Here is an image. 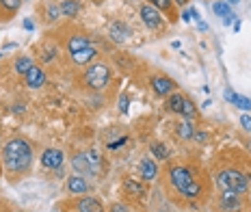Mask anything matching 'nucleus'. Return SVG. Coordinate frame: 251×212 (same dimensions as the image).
Instances as JSON below:
<instances>
[{"instance_id":"1","label":"nucleus","mask_w":251,"mask_h":212,"mask_svg":"<svg viewBox=\"0 0 251 212\" xmlns=\"http://www.w3.org/2000/svg\"><path fill=\"white\" fill-rule=\"evenodd\" d=\"M165 186L169 195L180 204L197 206L206 199V182L200 169L186 163H169L165 169Z\"/></svg>"},{"instance_id":"2","label":"nucleus","mask_w":251,"mask_h":212,"mask_svg":"<svg viewBox=\"0 0 251 212\" xmlns=\"http://www.w3.org/2000/svg\"><path fill=\"white\" fill-rule=\"evenodd\" d=\"M2 163L7 167V171L13 175L28 173L30 165H33V147H30V143L22 137H15L11 141H7V145L2 147Z\"/></svg>"},{"instance_id":"3","label":"nucleus","mask_w":251,"mask_h":212,"mask_svg":"<svg viewBox=\"0 0 251 212\" xmlns=\"http://www.w3.org/2000/svg\"><path fill=\"white\" fill-rule=\"evenodd\" d=\"M214 180H217V186L221 190H232V193H238V195H247L249 186H251L249 175L245 171H240V169H234V167L217 171V178Z\"/></svg>"},{"instance_id":"4","label":"nucleus","mask_w":251,"mask_h":212,"mask_svg":"<svg viewBox=\"0 0 251 212\" xmlns=\"http://www.w3.org/2000/svg\"><path fill=\"white\" fill-rule=\"evenodd\" d=\"M113 78V70L106 63H91L82 71V85L91 91H102L108 87V82Z\"/></svg>"},{"instance_id":"5","label":"nucleus","mask_w":251,"mask_h":212,"mask_svg":"<svg viewBox=\"0 0 251 212\" xmlns=\"http://www.w3.org/2000/svg\"><path fill=\"white\" fill-rule=\"evenodd\" d=\"M102 158L96 149H85V152H78L72 156V169L78 175H96L100 171Z\"/></svg>"},{"instance_id":"6","label":"nucleus","mask_w":251,"mask_h":212,"mask_svg":"<svg viewBox=\"0 0 251 212\" xmlns=\"http://www.w3.org/2000/svg\"><path fill=\"white\" fill-rule=\"evenodd\" d=\"M247 204H245V195L232 193V190H221L217 199V212H245Z\"/></svg>"},{"instance_id":"7","label":"nucleus","mask_w":251,"mask_h":212,"mask_svg":"<svg viewBox=\"0 0 251 212\" xmlns=\"http://www.w3.org/2000/svg\"><path fill=\"white\" fill-rule=\"evenodd\" d=\"M141 20H143V24L148 26L150 30H160L165 26V20H163V15H160L158 9H154L151 4H143L141 7Z\"/></svg>"},{"instance_id":"8","label":"nucleus","mask_w":251,"mask_h":212,"mask_svg":"<svg viewBox=\"0 0 251 212\" xmlns=\"http://www.w3.org/2000/svg\"><path fill=\"white\" fill-rule=\"evenodd\" d=\"M150 87L154 89L156 95H160V97H167L169 93H174L177 87H176V82L169 78V76H151L150 78Z\"/></svg>"},{"instance_id":"9","label":"nucleus","mask_w":251,"mask_h":212,"mask_svg":"<svg viewBox=\"0 0 251 212\" xmlns=\"http://www.w3.org/2000/svg\"><path fill=\"white\" fill-rule=\"evenodd\" d=\"M63 160H65V154H63L61 149L48 147V149H44V154H41V167L56 171V169H61Z\"/></svg>"},{"instance_id":"10","label":"nucleus","mask_w":251,"mask_h":212,"mask_svg":"<svg viewBox=\"0 0 251 212\" xmlns=\"http://www.w3.org/2000/svg\"><path fill=\"white\" fill-rule=\"evenodd\" d=\"M89 188H91V184L87 182L85 175H70V178H67V182H65V190L70 195H76V197L89 193Z\"/></svg>"},{"instance_id":"11","label":"nucleus","mask_w":251,"mask_h":212,"mask_svg":"<svg viewBox=\"0 0 251 212\" xmlns=\"http://www.w3.org/2000/svg\"><path fill=\"white\" fill-rule=\"evenodd\" d=\"M76 212H104V206L98 197H91V195H80L74 204Z\"/></svg>"},{"instance_id":"12","label":"nucleus","mask_w":251,"mask_h":212,"mask_svg":"<svg viewBox=\"0 0 251 212\" xmlns=\"http://www.w3.org/2000/svg\"><path fill=\"white\" fill-rule=\"evenodd\" d=\"M130 35H132V30H130V26L126 22H122V20H115V22H111V26H108V37H111L115 44H124Z\"/></svg>"},{"instance_id":"13","label":"nucleus","mask_w":251,"mask_h":212,"mask_svg":"<svg viewBox=\"0 0 251 212\" xmlns=\"http://www.w3.org/2000/svg\"><path fill=\"white\" fill-rule=\"evenodd\" d=\"M91 46V39L87 37V35H82V33H72L70 37H67L65 41V50H67V54H74L78 52V50H85Z\"/></svg>"},{"instance_id":"14","label":"nucleus","mask_w":251,"mask_h":212,"mask_svg":"<svg viewBox=\"0 0 251 212\" xmlns=\"http://www.w3.org/2000/svg\"><path fill=\"white\" fill-rule=\"evenodd\" d=\"M24 82H26V87H28V89H41V87L46 85V71H44V67L35 65L33 70H30L28 74L24 76Z\"/></svg>"},{"instance_id":"15","label":"nucleus","mask_w":251,"mask_h":212,"mask_svg":"<svg viewBox=\"0 0 251 212\" xmlns=\"http://www.w3.org/2000/svg\"><path fill=\"white\" fill-rule=\"evenodd\" d=\"M96 56H98V50L93 46H89L85 50H78V52L70 54V61H72V65H89Z\"/></svg>"},{"instance_id":"16","label":"nucleus","mask_w":251,"mask_h":212,"mask_svg":"<svg viewBox=\"0 0 251 212\" xmlns=\"http://www.w3.org/2000/svg\"><path fill=\"white\" fill-rule=\"evenodd\" d=\"M139 173L143 175L145 182H151V180H156V175H158V167H156V163L151 158H143L139 163Z\"/></svg>"},{"instance_id":"17","label":"nucleus","mask_w":251,"mask_h":212,"mask_svg":"<svg viewBox=\"0 0 251 212\" xmlns=\"http://www.w3.org/2000/svg\"><path fill=\"white\" fill-rule=\"evenodd\" d=\"M33 67H35V61L30 59V56H26V54H20L18 59L13 61V71L15 74H20V76H26Z\"/></svg>"},{"instance_id":"18","label":"nucleus","mask_w":251,"mask_h":212,"mask_svg":"<svg viewBox=\"0 0 251 212\" xmlns=\"http://www.w3.org/2000/svg\"><path fill=\"white\" fill-rule=\"evenodd\" d=\"M226 100L232 102L236 108H240V111H251V100L245 95H240V93H234V91H226Z\"/></svg>"},{"instance_id":"19","label":"nucleus","mask_w":251,"mask_h":212,"mask_svg":"<svg viewBox=\"0 0 251 212\" xmlns=\"http://www.w3.org/2000/svg\"><path fill=\"white\" fill-rule=\"evenodd\" d=\"M184 97L186 95H182V93H177V91H174V93H169L167 95V111H171V113H177L180 115V111H182V104H184Z\"/></svg>"},{"instance_id":"20","label":"nucleus","mask_w":251,"mask_h":212,"mask_svg":"<svg viewBox=\"0 0 251 212\" xmlns=\"http://www.w3.org/2000/svg\"><path fill=\"white\" fill-rule=\"evenodd\" d=\"M124 190L128 195H132V197H145V186L137 182V180H132V178H128L124 182Z\"/></svg>"},{"instance_id":"21","label":"nucleus","mask_w":251,"mask_h":212,"mask_svg":"<svg viewBox=\"0 0 251 212\" xmlns=\"http://www.w3.org/2000/svg\"><path fill=\"white\" fill-rule=\"evenodd\" d=\"M20 7H22V0H0V13H2L4 18L15 15Z\"/></svg>"},{"instance_id":"22","label":"nucleus","mask_w":251,"mask_h":212,"mask_svg":"<svg viewBox=\"0 0 251 212\" xmlns=\"http://www.w3.org/2000/svg\"><path fill=\"white\" fill-rule=\"evenodd\" d=\"M78 11H80L78 0H63L61 2V15H65V18H76Z\"/></svg>"},{"instance_id":"23","label":"nucleus","mask_w":251,"mask_h":212,"mask_svg":"<svg viewBox=\"0 0 251 212\" xmlns=\"http://www.w3.org/2000/svg\"><path fill=\"white\" fill-rule=\"evenodd\" d=\"M150 152L154 154V158H160V160H169L171 156V152H169V147L165 145V143H160V141H154L150 145Z\"/></svg>"},{"instance_id":"24","label":"nucleus","mask_w":251,"mask_h":212,"mask_svg":"<svg viewBox=\"0 0 251 212\" xmlns=\"http://www.w3.org/2000/svg\"><path fill=\"white\" fill-rule=\"evenodd\" d=\"M193 134H195V128H193L191 121H182L177 123V137L182 139V141H191Z\"/></svg>"},{"instance_id":"25","label":"nucleus","mask_w":251,"mask_h":212,"mask_svg":"<svg viewBox=\"0 0 251 212\" xmlns=\"http://www.w3.org/2000/svg\"><path fill=\"white\" fill-rule=\"evenodd\" d=\"M61 18V4L56 2H46V22H56Z\"/></svg>"},{"instance_id":"26","label":"nucleus","mask_w":251,"mask_h":212,"mask_svg":"<svg viewBox=\"0 0 251 212\" xmlns=\"http://www.w3.org/2000/svg\"><path fill=\"white\" fill-rule=\"evenodd\" d=\"M56 54H59V46H56V44H46L44 48H41V56H39V59L44 61V63H50V61H54Z\"/></svg>"},{"instance_id":"27","label":"nucleus","mask_w":251,"mask_h":212,"mask_svg":"<svg viewBox=\"0 0 251 212\" xmlns=\"http://www.w3.org/2000/svg\"><path fill=\"white\" fill-rule=\"evenodd\" d=\"M212 13H217L219 18H234V13H232V9H229V4L227 2H214L212 4Z\"/></svg>"},{"instance_id":"28","label":"nucleus","mask_w":251,"mask_h":212,"mask_svg":"<svg viewBox=\"0 0 251 212\" xmlns=\"http://www.w3.org/2000/svg\"><path fill=\"white\" fill-rule=\"evenodd\" d=\"M180 115H182V117H186V119H193V117L197 115V108H195V104H193L191 100H188V97H184V104H182Z\"/></svg>"},{"instance_id":"29","label":"nucleus","mask_w":251,"mask_h":212,"mask_svg":"<svg viewBox=\"0 0 251 212\" xmlns=\"http://www.w3.org/2000/svg\"><path fill=\"white\" fill-rule=\"evenodd\" d=\"M148 4H151V7L158 9V11H169V9L174 7L171 0H148Z\"/></svg>"},{"instance_id":"30","label":"nucleus","mask_w":251,"mask_h":212,"mask_svg":"<svg viewBox=\"0 0 251 212\" xmlns=\"http://www.w3.org/2000/svg\"><path fill=\"white\" fill-rule=\"evenodd\" d=\"M128 108H130V100L126 93H122L119 95V113H128Z\"/></svg>"},{"instance_id":"31","label":"nucleus","mask_w":251,"mask_h":212,"mask_svg":"<svg viewBox=\"0 0 251 212\" xmlns=\"http://www.w3.org/2000/svg\"><path fill=\"white\" fill-rule=\"evenodd\" d=\"M128 143V137H122V139H117V141H113V143H106V147L108 149H117V147H122Z\"/></svg>"},{"instance_id":"32","label":"nucleus","mask_w":251,"mask_h":212,"mask_svg":"<svg viewBox=\"0 0 251 212\" xmlns=\"http://www.w3.org/2000/svg\"><path fill=\"white\" fill-rule=\"evenodd\" d=\"M240 123H243L245 130L251 132V117H249V115H243V117H240Z\"/></svg>"},{"instance_id":"33","label":"nucleus","mask_w":251,"mask_h":212,"mask_svg":"<svg viewBox=\"0 0 251 212\" xmlns=\"http://www.w3.org/2000/svg\"><path fill=\"white\" fill-rule=\"evenodd\" d=\"M111 212H128V208H126L124 204H113L111 206Z\"/></svg>"},{"instance_id":"34","label":"nucleus","mask_w":251,"mask_h":212,"mask_svg":"<svg viewBox=\"0 0 251 212\" xmlns=\"http://www.w3.org/2000/svg\"><path fill=\"white\" fill-rule=\"evenodd\" d=\"M193 139H195V141H200V143H203L208 139V134L206 132H195V134H193Z\"/></svg>"},{"instance_id":"35","label":"nucleus","mask_w":251,"mask_h":212,"mask_svg":"<svg viewBox=\"0 0 251 212\" xmlns=\"http://www.w3.org/2000/svg\"><path fill=\"white\" fill-rule=\"evenodd\" d=\"M182 20H184V22H191V9H188V11H184V13H182Z\"/></svg>"},{"instance_id":"36","label":"nucleus","mask_w":251,"mask_h":212,"mask_svg":"<svg viewBox=\"0 0 251 212\" xmlns=\"http://www.w3.org/2000/svg\"><path fill=\"white\" fill-rule=\"evenodd\" d=\"M24 28H26V30H33V28H35V24L30 22V20H26V22H24Z\"/></svg>"},{"instance_id":"37","label":"nucleus","mask_w":251,"mask_h":212,"mask_svg":"<svg viewBox=\"0 0 251 212\" xmlns=\"http://www.w3.org/2000/svg\"><path fill=\"white\" fill-rule=\"evenodd\" d=\"M226 2H227V4H236L238 0H226Z\"/></svg>"},{"instance_id":"38","label":"nucleus","mask_w":251,"mask_h":212,"mask_svg":"<svg viewBox=\"0 0 251 212\" xmlns=\"http://www.w3.org/2000/svg\"><path fill=\"white\" fill-rule=\"evenodd\" d=\"M176 2H177V4H186V0H176Z\"/></svg>"},{"instance_id":"39","label":"nucleus","mask_w":251,"mask_h":212,"mask_svg":"<svg viewBox=\"0 0 251 212\" xmlns=\"http://www.w3.org/2000/svg\"><path fill=\"white\" fill-rule=\"evenodd\" d=\"M2 56H4V54H2V52H0V59H2Z\"/></svg>"},{"instance_id":"40","label":"nucleus","mask_w":251,"mask_h":212,"mask_svg":"<svg viewBox=\"0 0 251 212\" xmlns=\"http://www.w3.org/2000/svg\"><path fill=\"white\" fill-rule=\"evenodd\" d=\"M249 193H251V186H249Z\"/></svg>"}]
</instances>
